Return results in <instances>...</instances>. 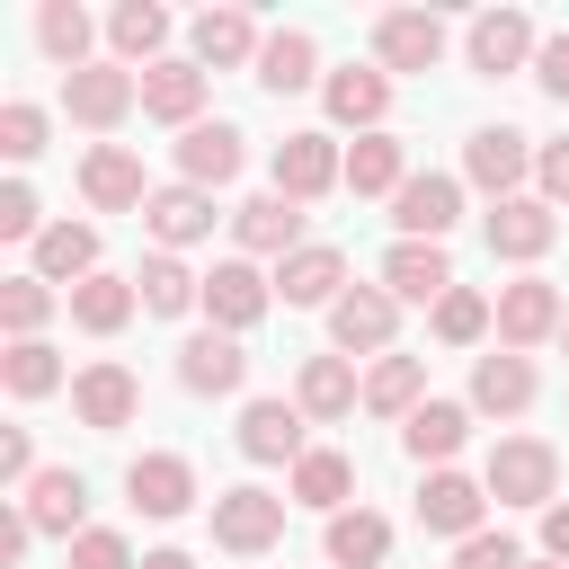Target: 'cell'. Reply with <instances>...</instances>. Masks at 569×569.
I'll return each mask as SVG.
<instances>
[{
	"label": "cell",
	"mask_w": 569,
	"mask_h": 569,
	"mask_svg": "<svg viewBox=\"0 0 569 569\" xmlns=\"http://www.w3.org/2000/svg\"><path fill=\"white\" fill-rule=\"evenodd\" d=\"M480 489H489L498 507H551V498H560V453H551L542 436H507V445L489 453Z\"/></svg>",
	"instance_id": "obj_1"
},
{
	"label": "cell",
	"mask_w": 569,
	"mask_h": 569,
	"mask_svg": "<svg viewBox=\"0 0 569 569\" xmlns=\"http://www.w3.org/2000/svg\"><path fill=\"white\" fill-rule=\"evenodd\" d=\"M62 107H71V124L107 133V124H124V116L142 107V71H124V62H89V71L62 80Z\"/></svg>",
	"instance_id": "obj_2"
},
{
	"label": "cell",
	"mask_w": 569,
	"mask_h": 569,
	"mask_svg": "<svg viewBox=\"0 0 569 569\" xmlns=\"http://www.w3.org/2000/svg\"><path fill=\"white\" fill-rule=\"evenodd\" d=\"M373 62L382 71H436L445 62V18L436 9H382L373 18Z\"/></svg>",
	"instance_id": "obj_3"
},
{
	"label": "cell",
	"mask_w": 569,
	"mask_h": 569,
	"mask_svg": "<svg viewBox=\"0 0 569 569\" xmlns=\"http://www.w3.org/2000/svg\"><path fill=\"white\" fill-rule=\"evenodd\" d=\"M329 187H347V151H338L329 133H284V142H276V196L311 204V196H329Z\"/></svg>",
	"instance_id": "obj_4"
},
{
	"label": "cell",
	"mask_w": 569,
	"mask_h": 569,
	"mask_svg": "<svg viewBox=\"0 0 569 569\" xmlns=\"http://www.w3.org/2000/svg\"><path fill=\"white\" fill-rule=\"evenodd\" d=\"M391 329H400V302H391L382 284H347V293L329 302V338H338V356H382Z\"/></svg>",
	"instance_id": "obj_5"
},
{
	"label": "cell",
	"mask_w": 569,
	"mask_h": 569,
	"mask_svg": "<svg viewBox=\"0 0 569 569\" xmlns=\"http://www.w3.org/2000/svg\"><path fill=\"white\" fill-rule=\"evenodd\" d=\"M71 409H80V427L89 436H116V427H133V409H142V382L124 373V365H80L71 373Z\"/></svg>",
	"instance_id": "obj_6"
},
{
	"label": "cell",
	"mask_w": 569,
	"mask_h": 569,
	"mask_svg": "<svg viewBox=\"0 0 569 569\" xmlns=\"http://www.w3.org/2000/svg\"><path fill=\"white\" fill-rule=\"evenodd\" d=\"M276 533H284V498H276V489H222V498H213V542H222V551L258 560Z\"/></svg>",
	"instance_id": "obj_7"
},
{
	"label": "cell",
	"mask_w": 569,
	"mask_h": 569,
	"mask_svg": "<svg viewBox=\"0 0 569 569\" xmlns=\"http://www.w3.org/2000/svg\"><path fill=\"white\" fill-rule=\"evenodd\" d=\"M533 160H542V151H533V142L516 133V124H480V133L462 142V169H471V187H489L498 204H507V196L525 187V169H533Z\"/></svg>",
	"instance_id": "obj_8"
},
{
	"label": "cell",
	"mask_w": 569,
	"mask_h": 569,
	"mask_svg": "<svg viewBox=\"0 0 569 569\" xmlns=\"http://www.w3.org/2000/svg\"><path fill=\"white\" fill-rule=\"evenodd\" d=\"M382 293H391V302H445V293H453L445 240H391V249H382Z\"/></svg>",
	"instance_id": "obj_9"
},
{
	"label": "cell",
	"mask_w": 569,
	"mask_h": 569,
	"mask_svg": "<svg viewBox=\"0 0 569 569\" xmlns=\"http://www.w3.org/2000/svg\"><path fill=\"white\" fill-rule=\"evenodd\" d=\"M569 311H560V284H542V276H516V284H498V347H542L551 329H560Z\"/></svg>",
	"instance_id": "obj_10"
},
{
	"label": "cell",
	"mask_w": 569,
	"mask_h": 569,
	"mask_svg": "<svg viewBox=\"0 0 569 569\" xmlns=\"http://www.w3.org/2000/svg\"><path fill=\"white\" fill-rule=\"evenodd\" d=\"M80 196H89L98 213H142V204H151L142 160H133L124 142H89V160H80Z\"/></svg>",
	"instance_id": "obj_11"
},
{
	"label": "cell",
	"mask_w": 569,
	"mask_h": 569,
	"mask_svg": "<svg viewBox=\"0 0 569 569\" xmlns=\"http://www.w3.org/2000/svg\"><path fill=\"white\" fill-rule=\"evenodd\" d=\"M267 302H276V284H267L249 258H222V267L204 276V311H213V329H231V338H240V329H258V320H267Z\"/></svg>",
	"instance_id": "obj_12"
},
{
	"label": "cell",
	"mask_w": 569,
	"mask_h": 569,
	"mask_svg": "<svg viewBox=\"0 0 569 569\" xmlns=\"http://www.w3.org/2000/svg\"><path fill=\"white\" fill-rule=\"evenodd\" d=\"M178 382H187L196 400H222V391H240V382H249V356H240V338H231V329H196V338L178 347Z\"/></svg>",
	"instance_id": "obj_13"
},
{
	"label": "cell",
	"mask_w": 569,
	"mask_h": 569,
	"mask_svg": "<svg viewBox=\"0 0 569 569\" xmlns=\"http://www.w3.org/2000/svg\"><path fill=\"white\" fill-rule=\"evenodd\" d=\"M124 498L142 507V516H187L196 507V471H187V453H133L124 462Z\"/></svg>",
	"instance_id": "obj_14"
},
{
	"label": "cell",
	"mask_w": 569,
	"mask_h": 569,
	"mask_svg": "<svg viewBox=\"0 0 569 569\" xmlns=\"http://www.w3.org/2000/svg\"><path fill=\"white\" fill-rule=\"evenodd\" d=\"M391 222H400V240H445V231L462 222V187H453L445 169H427V178H409V187L391 196Z\"/></svg>",
	"instance_id": "obj_15"
},
{
	"label": "cell",
	"mask_w": 569,
	"mask_h": 569,
	"mask_svg": "<svg viewBox=\"0 0 569 569\" xmlns=\"http://www.w3.org/2000/svg\"><path fill=\"white\" fill-rule=\"evenodd\" d=\"M533 53H542V44H533V18H525V9H480V18H471V71L498 80V71H525Z\"/></svg>",
	"instance_id": "obj_16"
},
{
	"label": "cell",
	"mask_w": 569,
	"mask_h": 569,
	"mask_svg": "<svg viewBox=\"0 0 569 569\" xmlns=\"http://www.w3.org/2000/svg\"><path fill=\"white\" fill-rule=\"evenodd\" d=\"M240 178V124H187L178 133V187H231Z\"/></svg>",
	"instance_id": "obj_17"
},
{
	"label": "cell",
	"mask_w": 569,
	"mask_h": 569,
	"mask_svg": "<svg viewBox=\"0 0 569 569\" xmlns=\"http://www.w3.org/2000/svg\"><path fill=\"white\" fill-rule=\"evenodd\" d=\"M231 231H240V249H258V258H276V267H284V258L302 249V204L267 187V196H249V204L231 213Z\"/></svg>",
	"instance_id": "obj_18"
},
{
	"label": "cell",
	"mask_w": 569,
	"mask_h": 569,
	"mask_svg": "<svg viewBox=\"0 0 569 569\" xmlns=\"http://www.w3.org/2000/svg\"><path fill=\"white\" fill-rule=\"evenodd\" d=\"M551 204L542 196H507V204H489V258H516V267H533L542 249H551Z\"/></svg>",
	"instance_id": "obj_19"
},
{
	"label": "cell",
	"mask_w": 569,
	"mask_h": 569,
	"mask_svg": "<svg viewBox=\"0 0 569 569\" xmlns=\"http://www.w3.org/2000/svg\"><path fill=\"white\" fill-rule=\"evenodd\" d=\"M347 293V258L329 249V240H302L284 267H276V302H293V311H311V302H338Z\"/></svg>",
	"instance_id": "obj_20"
},
{
	"label": "cell",
	"mask_w": 569,
	"mask_h": 569,
	"mask_svg": "<svg viewBox=\"0 0 569 569\" xmlns=\"http://www.w3.org/2000/svg\"><path fill=\"white\" fill-rule=\"evenodd\" d=\"M240 453L249 462H302V400H249L240 409Z\"/></svg>",
	"instance_id": "obj_21"
},
{
	"label": "cell",
	"mask_w": 569,
	"mask_h": 569,
	"mask_svg": "<svg viewBox=\"0 0 569 569\" xmlns=\"http://www.w3.org/2000/svg\"><path fill=\"white\" fill-rule=\"evenodd\" d=\"M480 507H489V489L462 480V471H427V489H418V525L427 533H453V542L480 533Z\"/></svg>",
	"instance_id": "obj_22"
},
{
	"label": "cell",
	"mask_w": 569,
	"mask_h": 569,
	"mask_svg": "<svg viewBox=\"0 0 569 569\" xmlns=\"http://www.w3.org/2000/svg\"><path fill=\"white\" fill-rule=\"evenodd\" d=\"M320 98H329V124H356V133H382V116H391V71H329L320 80Z\"/></svg>",
	"instance_id": "obj_23"
},
{
	"label": "cell",
	"mask_w": 569,
	"mask_h": 569,
	"mask_svg": "<svg viewBox=\"0 0 569 569\" xmlns=\"http://www.w3.org/2000/svg\"><path fill=\"white\" fill-rule=\"evenodd\" d=\"M462 436H471V409L462 400H418L409 418H400V445H409V462H453L462 453Z\"/></svg>",
	"instance_id": "obj_24"
},
{
	"label": "cell",
	"mask_w": 569,
	"mask_h": 569,
	"mask_svg": "<svg viewBox=\"0 0 569 569\" xmlns=\"http://www.w3.org/2000/svg\"><path fill=\"white\" fill-rule=\"evenodd\" d=\"M80 516H89V480H80V471H36V480H27V525H36V533L80 542V533H89Z\"/></svg>",
	"instance_id": "obj_25"
},
{
	"label": "cell",
	"mask_w": 569,
	"mask_h": 569,
	"mask_svg": "<svg viewBox=\"0 0 569 569\" xmlns=\"http://www.w3.org/2000/svg\"><path fill=\"white\" fill-rule=\"evenodd\" d=\"M187 36H196V62H204V71H240V62H258V44H267L249 9H204Z\"/></svg>",
	"instance_id": "obj_26"
},
{
	"label": "cell",
	"mask_w": 569,
	"mask_h": 569,
	"mask_svg": "<svg viewBox=\"0 0 569 569\" xmlns=\"http://www.w3.org/2000/svg\"><path fill=\"white\" fill-rule=\"evenodd\" d=\"M196 107H204V62H151L142 71V116H160V124L187 133V124H204Z\"/></svg>",
	"instance_id": "obj_27"
},
{
	"label": "cell",
	"mask_w": 569,
	"mask_h": 569,
	"mask_svg": "<svg viewBox=\"0 0 569 569\" xmlns=\"http://www.w3.org/2000/svg\"><path fill=\"white\" fill-rule=\"evenodd\" d=\"M471 409H489V418L533 409V365H525L516 347H489V356L471 365Z\"/></svg>",
	"instance_id": "obj_28"
},
{
	"label": "cell",
	"mask_w": 569,
	"mask_h": 569,
	"mask_svg": "<svg viewBox=\"0 0 569 569\" xmlns=\"http://www.w3.org/2000/svg\"><path fill=\"white\" fill-rule=\"evenodd\" d=\"M142 222H151V240L178 258L187 240H204V231H213V196H204V187H160V196L142 204Z\"/></svg>",
	"instance_id": "obj_29"
},
{
	"label": "cell",
	"mask_w": 569,
	"mask_h": 569,
	"mask_svg": "<svg viewBox=\"0 0 569 569\" xmlns=\"http://www.w3.org/2000/svg\"><path fill=\"white\" fill-rule=\"evenodd\" d=\"M311 80H320V44H311L302 27H276V36L258 44V89L293 98V89H311Z\"/></svg>",
	"instance_id": "obj_30"
},
{
	"label": "cell",
	"mask_w": 569,
	"mask_h": 569,
	"mask_svg": "<svg viewBox=\"0 0 569 569\" xmlns=\"http://www.w3.org/2000/svg\"><path fill=\"white\" fill-rule=\"evenodd\" d=\"M36 276H44V284H89V276H98V231H89V222H44Z\"/></svg>",
	"instance_id": "obj_31"
},
{
	"label": "cell",
	"mask_w": 569,
	"mask_h": 569,
	"mask_svg": "<svg viewBox=\"0 0 569 569\" xmlns=\"http://www.w3.org/2000/svg\"><path fill=\"white\" fill-rule=\"evenodd\" d=\"M293 400H302V418H347V409L365 400V382H356V365H347V356H302Z\"/></svg>",
	"instance_id": "obj_32"
},
{
	"label": "cell",
	"mask_w": 569,
	"mask_h": 569,
	"mask_svg": "<svg viewBox=\"0 0 569 569\" xmlns=\"http://www.w3.org/2000/svg\"><path fill=\"white\" fill-rule=\"evenodd\" d=\"M347 187H356V196H400V187H409V151H400V133H356V151H347Z\"/></svg>",
	"instance_id": "obj_33"
},
{
	"label": "cell",
	"mask_w": 569,
	"mask_h": 569,
	"mask_svg": "<svg viewBox=\"0 0 569 569\" xmlns=\"http://www.w3.org/2000/svg\"><path fill=\"white\" fill-rule=\"evenodd\" d=\"M347 489H356V462H347V453H329V445H311V453L293 462V507H320V516H347Z\"/></svg>",
	"instance_id": "obj_34"
},
{
	"label": "cell",
	"mask_w": 569,
	"mask_h": 569,
	"mask_svg": "<svg viewBox=\"0 0 569 569\" xmlns=\"http://www.w3.org/2000/svg\"><path fill=\"white\" fill-rule=\"evenodd\" d=\"M107 44H116V62H169L160 44H169V9H151V0H124L116 18H107Z\"/></svg>",
	"instance_id": "obj_35"
},
{
	"label": "cell",
	"mask_w": 569,
	"mask_h": 569,
	"mask_svg": "<svg viewBox=\"0 0 569 569\" xmlns=\"http://www.w3.org/2000/svg\"><path fill=\"white\" fill-rule=\"evenodd\" d=\"M133 276H89V284H71V320L89 329V338H116L124 320H133Z\"/></svg>",
	"instance_id": "obj_36"
},
{
	"label": "cell",
	"mask_w": 569,
	"mask_h": 569,
	"mask_svg": "<svg viewBox=\"0 0 569 569\" xmlns=\"http://www.w3.org/2000/svg\"><path fill=\"white\" fill-rule=\"evenodd\" d=\"M418 400H427V356H382L365 373V409L373 418H409Z\"/></svg>",
	"instance_id": "obj_37"
},
{
	"label": "cell",
	"mask_w": 569,
	"mask_h": 569,
	"mask_svg": "<svg viewBox=\"0 0 569 569\" xmlns=\"http://www.w3.org/2000/svg\"><path fill=\"white\" fill-rule=\"evenodd\" d=\"M133 293H142V311H160V320H178L187 302H204V276H187L169 249L160 258H142V276H133Z\"/></svg>",
	"instance_id": "obj_38"
},
{
	"label": "cell",
	"mask_w": 569,
	"mask_h": 569,
	"mask_svg": "<svg viewBox=\"0 0 569 569\" xmlns=\"http://www.w3.org/2000/svg\"><path fill=\"white\" fill-rule=\"evenodd\" d=\"M391 551V525L373 516V507H347V516H329V560L338 569H373Z\"/></svg>",
	"instance_id": "obj_39"
},
{
	"label": "cell",
	"mask_w": 569,
	"mask_h": 569,
	"mask_svg": "<svg viewBox=\"0 0 569 569\" xmlns=\"http://www.w3.org/2000/svg\"><path fill=\"white\" fill-rule=\"evenodd\" d=\"M36 36H44V53L62 62V80H71V71H89V9H71V0H44Z\"/></svg>",
	"instance_id": "obj_40"
},
{
	"label": "cell",
	"mask_w": 569,
	"mask_h": 569,
	"mask_svg": "<svg viewBox=\"0 0 569 569\" xmlns=\"http://www.w3.org/2000/svg\"><path fill=\"white\" fill-rule=\"evenodd\" d=\"M0 382H9L18 400H44V391L62 382V356H53L44 338H9V356H0Z\"/></svg>",
	"instance_id": "obj_41"
},
{
	"label": "cell",
	"mask_w": 569,
	"mask_h": 569,
	"mask_svg": "<svg viewBox=\"0 0 569 569\" xmlns=\"http://www.w3.org/2000/svg\"><path fill=\"white\" fill-rule=\"evenodd\" d=\"M489 320H498V302H489V293H471V284H453V293L436 302V338H445V347L489 338Z\"/></svg>",
	"instance_id": "obj_42"
},
{
	"label": "cell",
	"mask_w": 569,
	"mask_h": 569,
	"mask_svg": "<svg viewBox=\"0 0 569 569\" xmlns=\"http://www.w3.org/2000/svg\"><path fill=\"white\" fill-rule=\"evenodd\" d=\"M44 311H53V284H44V276H9V284H0V329H9V338H36Z\"/></svg>",
	"instance_id": "obj_43"
},
{
	"label": "cell",
	"mask_w": 569,
	"mask_h": 569,
	"mask_svg": "<svg viewBox=\"0 0 569 569\" xmlns=\"http://www.w3.org/2000/svg\"><path fill=\"white\" fill-rule=\"evenodd\" d=\"M0 151H9V160H36V151H44V107L9 98V107H0Z\"/></svg>",
	"instance_id": "obj_44"
},
{
	"label": "cell",
	"mask_w": 569,
	"mask_h": 569,
	"mask_svg": "<svg viewBox=\"0 0 569 569\" xmlns=\"http://www.w3.org/2000/svg\"><path fill=\"white\" fill-rule=\"evenodd\" d=\"M71 569H142V560L124 551V533H107V525H89V533L71 542Z\"/></svg>",
	"instance_id": "obj_45"
},
{
	"label": "cell",
	"mask_w": 569,
	"mask_h": 569,
	"mask_svg": "<svg viewBox=\"0 0 569 569\" xmlns=\"http://www.w3.org/2000/svg\"><path fill=\"white\" fill-rule=\"evenodd\" d=\"M453 569H525V551L507 533H471V542H453Z\"/></svg>",
	"instance_id": "obj_46"
},
{
	"label": "cell",
	"mask_w": 569,
	"mask_h": 569,
	"mask_svg": "<svg viewBox=\"0 0 569 569\" xmlns=\"http://www.w3.org/2000/svg\"><path fill=\"white\" fill-rule=\"evenodd\" d=\"M533 80H542V98H560V107H569V27H560V36H542Z\"/></svg>",
	"instance_id": "obj_47"
},
{
	"label": "cell",
	"mask_w": 569,
	"mask_h": 569,
	"mask_svg": "<svg viewBox=\"0 0 569 569\" xmlns=\"http://www.w3.org/2000/svg\"><path fill=\"white\" fill-rule=\"evenodd\" d=\"M0 240H44L36 196H27V187H0Z\"/></svg>",
	"instance_id": "obj_48"
},
{
	"label": "cell",
	"mask_w": 569,
	"mask_h": 569,
	"mask_svg": "<svg viewBox=\"0 0 569 569\" xmlns=\"http://www.w3.org/2000/svg\"><path fill=\"white\" fill-rule=\"evenodd\" d=\"M533 178H542V204H569V142H542Z\"/></svg>",
	"instance_id": "obj_49"
},
{
	"label": "cell",
	"mask_w": 569,
	"mask_h": 569,
	"mask_svg": "<svg viewBox=\"0 0 569 569\" xmlns=\"http://www.w3.org/2000/svg\"><path fill=\"white\" fill-rule=\"evenodd\" d=\"M0 480H36V445H27V427L0 436Z\"/></svg>",
	"instance_id": "obj_50"
},
{
	"label": "cell",
	"mask_w": 569,
	"mask_h": 569,
	"mask_svg": "<svg viewBox=\"0 0 569 569\" xmlns=\"http://www.w3.org/2000/svg\"><path fill=\"white\" fill-rule=\"evenodd\" d=\"M542 560H569V498L542 507Z\"/></svg>",
	"instance_id": "obj_51"
},
{
	"label": "cell",
	"mask_w": 569,
	"mask_h": 569,
	"mask_svg": "<svg viewBox=\"0 0 569 569\" xmlns=\"http://www.w3.org/2000/svg\"><path fill=\"white\" fill-rule=\"evenodd\" d=\"M142 569H196V560H187V551H151Z\"/></svg>",
	"instance_id": "obj_52"
},
{
	"label": "cell",
	"mask_w": 569,
	"mask_h": 569,
	"mask_svg": "<svg viewBox=\"0 0 569 569\" xmlns=\"http://www.w3.org/2000/svg\"><path fill=\"white\" fill-rule=\"evenodd\" d=\"M525 569H569V560H525Z\"/></svg>",
	"instance_id": "obj_53"
},
{
	"label": "cell",
	"mask_w": 569,
	"mask_h": 569,
	"mask_svg": "<svg viewBox=\"0 0 569 569\" xmlns=\"http://www.w3.org/2000/svg\"><path fill=\"white\" fill-rule=\"evenodd\" d=\"M560 338H569V320H560Z\"/></svg>",
	"instance_id": "obj_54"
}]
</instances>
